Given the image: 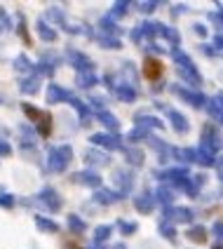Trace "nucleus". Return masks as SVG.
Wrapping results in <instances>:
<instances>
[{"label":"nucleus","instance_id":"f03ea898","mask_svg":"<svg viewBox=\"0 0 223 249\" xmlns=\"http://www.w3.org/2000/svg\"><path fill=\"white\" fill-rule=\"evenodd\" d=\"M162 75H165V64H162V61H157V59H146V61H143V78H146V80L155 83V80H160Z\"/></svg>","mask_w":223,"mask_h":249},{"label":"nucleus","instance_id":"f257e3e1","mask_svg":"<svg viewBox=\"0 0 223 249\" xmlns=\"http://www.w3.org/2000/svg\"><path fill=\"white\" fill-rule=\"evenodd\" d=\"M24 113H26L33 123H38V129H40L42 137H50V134H52V118H50V113L38 111V108L31 106V104H24Z\"/></svg>","mask_w":223,"mask_h":249}]
</instances>
